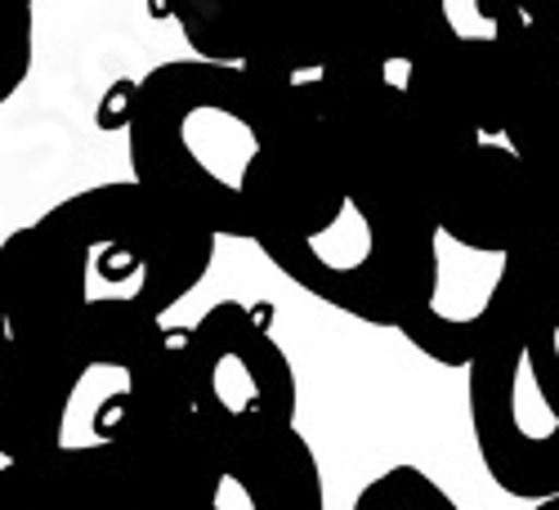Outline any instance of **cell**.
Returning a JSON list of instances; mask_svg holds the SVG:
<instances>
[{"label":"cell","instance_id":"obj_10","mask_svg":"<svg viewBox=\"0 0 559 510\" xmlns=\"http://www.w3.org/2000/svg\"><path fill=\"white\" fill-rule=\"evenodd\" d=\"M354 510H461L448 488H439V479H430L421 466H390L371 479L358 497Z\"/></svg>","mask_w":559,"mask_h":510},{"label":"cell","instance_id":"obj_13","mask_svg":"<svg viewBox=\"0 0 559 510\" xmlns=\"http://www.w3.org/2000/svg\"><path fill=\"white\" fill-rule=\"evenodd\" d=\"M506 144L537 170V179L546 183V193L559 211V104L546 117H537L533 126H524L515 139H506Z\"/></svg>","mask_w":559,"mask_h":510},{"label":"cell","instance_id":"obj_5","mask_svg":"<svg viewBox=\"0 0 559 510\" xmlns=\"http://www.w3.org/2000/svg\"><path fill=\"white\" fill-rule=\"evenodd\" d=\"M394 0H148L198 59L238 63L273 85H296L358 55Z\"/></svg>","mask_w":559,"mask_h":510},{"label":"cell","instance_id":"obj_11","mask_svg":"<svg viewBox=\"0 0 559 510\" xmlns=\"http://www.w3.org/2000/svg\"><path fill=\"white\" fill-rule=\"evenodd\" d=\"M36 59V0H0V104H10Z\"/></svg>","mask_w":559,"mask_h":510},{"label":"cell","instance_id":"obj_4","mask_svg":"<svg viewBox=\"0 0 559 510\" xmlns=\"http://www.w3.org/2000/svg\"><path fill=\"white\" fill-rule=\"evenodd\" d=\"M465 403L506 497H559V242L506 256L475 322Z\"/></svg>","mask_w":559,"mask_h":510},{"label":"cell","instance_id":"obj_8","mask_svg":"<svg viewBox=\"0 0 559 510\" xmlns=\"http://www.w3.org/2000/svg\"><path fill=\"white\" fill-rule=\"evenodd\" d=\"M443 242L471 256H515L559 242V211L537 170L506 144L479 139L435 202Z\"/></svg>","mask_w":559,"mask_h":510},{"label":"cell","instance_id":"obj_9","mask_svg":"<svg viewBox=\"0 0 559 510\" xmlns=\"http://www.w3.org/2000/svg\"><path fill=\"white\" fill-rule=\"evenodd\" d=\"M202 510H328L309 439L292 426L277 435L224 443Z\"/></svg>","mask_w":559,"mask_h":510},{"label":"cell","instance_id":"obj_1","mask_svg":"<svg viewBox=\"0 0 559 510\" xmlns=\"http://www.w3.org/2000/svg\"><path fill=\"white\" fill-rule=\"evenodd\" d=\"M219 238L139 179L95 183L0 242V322L36 349L130 372L202 287Z\"/></svg>","mask_w":559,"mask_h":510},{"label":"cell","instance_id":"obj_14","mask_svg":"<svg viewBox=\"0 0 559 510\" xmlns=\"http://www.w3.org/2000/svg\"><path fill=\"white\" fill-rule=\"evenodd\" d=\"M0 510H32L27 461H5V466H0Z\"/></svg>","mask_w":559,"mask_h":510},{"label":"cell","instance_id":"obj_16","mask_svg":"<svg viewBox=\"0 0 559 510\" xmlns=\"http://www.w3.org/2000/svg\"><path fill=\"white\" fill-rule=\"evenodd\" d=\"M533 510H559V497H546V501H533Z\"/></svg>","mask_w":559,"mask_h":510},{"label":"cell","instance_id":"obj_3","mask_svg":"<svg viewBox=\"0 0 559 510\" xmlns=\"http://www.w3.org/2000/svg\"><path fill=\"white\" fill-rule=\"evenodd\" d=\"M277 126V90L238 63L166 59L130 85V179L211 234L255 238V175Z\"/></svg>","mask_w":559,"mask_h":510},{"label":"cell","instance_id":"obj_7","mask_svg":"<svg viewBox=\"0 0 559 510\" xmlns=\"http://www.w3.org/2000/svg\"><path fill=\"white\" fill-rule=\"evenodd\" d=\"M179 377L219 443L296 426V367L264 313L242 300H219L193 328H179Z\"/></svg>","mask_w":559,"mask_h":510},{"label":"cell","instance_id":"obj_15","mask_svg":"<svg viewBox=\"0 0 559 510\" xmlns=\"http://www.w3.org/2000/svg\"><path fill=\"white\" fill-rule=\"evenodd\" d=\"M520 10L533 19H555L559 14V0H520Z\"/></svg>","mask_w":559,"mask_h":510},{"label":"cell","instance_id":"obj_6","mask_svg":"<svg viewBox=\"0 0 559 510\" xmlns=\"http://www.w3.org/2000/svg\"><path fill=\"white\" fill-rule=\"evenodd\" d=\"M416 76L479 139H510L528 112V32L520 0H407Z\"/></svg>","mask_w":559,"mask_h":510},{"label":"cell","instance_id":"obj_2","mask_svg":"<svg viewBox=\"0 0 559 510\" xmlns=\"http://www.w3.org/2000/svg\"><path fill=\"white\" fill-rule=\"evenodd\" d=\"M273 90L277 126L255 175L251 242L313 300L407 336L430 318L443 273L430 202L332 134L292 85Z\"/></svg>","mask_w":559,"mask_h":510},{"label":"cell","instance_id":"obj_12","mask_svg":"<svg viewBox=\"0 0 559 510\" xmlns=\"http://www.w3.org/2000/svg\"><path fill=\"white\" fill-rule=\"evenodd\" d=\"M555 104H559V14L533 19V32H528V112L515 130H510V139H515L524 126H533L537 117H546Z\"/></svg>","mask_w":559,"mask_h":510}]
</instances>
